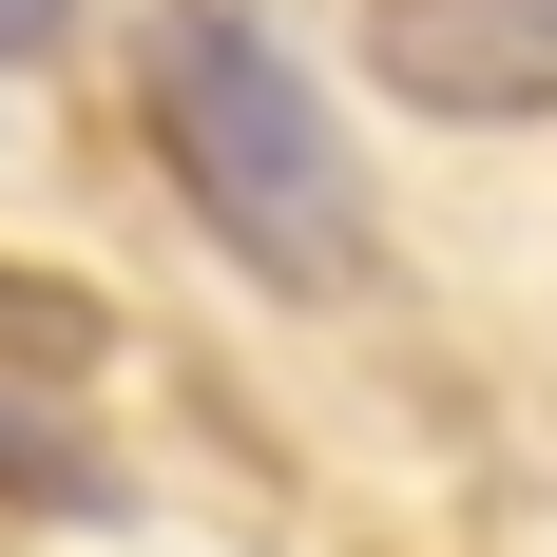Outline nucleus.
Masks as SVG:
<instances>
[{"mask_svg": "<svg viewBox=\"0 0 557 557\" xmlns=\"http://www.w3.org/2000/svg\"><path fill=\"white\" fill-rule=\"evenodd\" d=\"M135 97H154L173 193L212 212V250H231L250 288H346V270H366V173H346L327 97L288 77V39H250L231 0H154Z\"/></svg>", "mask_w": 557, "mask_h": 557, "instance_id": "1", "label": "nucleus"}, {"mask_svg": "<svg viewBox=\"0 0 557 557\" xmlns=\"http://www.w3.org/2000/svg\"><path fill=\"white\" fill-rule=\"evenodd\" d=\"M366 58L423 115H557V0H366Z\"/></svg>", "mask_w": 557, "mask_h": 557, "instance_id": "2", "label": "nucleus"}, {"mask_svg": "<svg viewBox=\"0 0 557 557\" xmlns=\"http://www.w3.org/2000/svg\"><path fill=\"white\" fill-rule=\"evenodd\" d=\"M0 519H115V461L58 404H20V385H0Z\"/></svg>", "mask_w": 557, "mask_h": 557, "instance_id": "3", "label": "nucleus"}, {"mask_svg": "<svg viewBox=\"0 0 557 557\" xmlns=\"http://www.w3.org/2000/svg\"><path fill=\"white\" fill-rule=\"evenodd\" d=\"M58 20H77V0H0V58H58Z\"/></svg>", "mask_w": 557, "mask_h": 557, "instance_id": "4", "label": "nucleus"}]
</instances>
